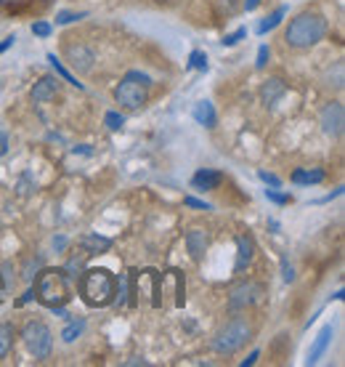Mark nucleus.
Here are the masks:
<instances>
[{"label":"nucleus","instance_id":"39","mask_svg":"<svg viewBox=\"0 0 345 367\" xmlns=\"http://www.w3.org/2000/svg\"><path fill=\"white\" fill-rule=\"evenodd\" d=\"M14 40H16L14 35H11V38H6V40H3V43H0V54H3V51H6V48H11V46H14Z\"/></svg>","mask_w":345,"mask_h":367},{"label":"nucleus","instance_id":"12","mask_svg":"<svg viewBox=\"0 0 345 367\" xmlns=\"http://www.w3.org/2000/svg\"><path fill=\"white\" fill-rule=\"evenodd\" d=\"M332 336H335V330H332V325H324L321 330H319V336L314 338V343H311V349H308V365H316L319 359H321V354L327 352V346L332 343Z\"/></svg>","mask_w":345,"mask_h":367},{"label":"nucleus","instance_id":"3","mask_svg":"<svg viewBox=\"0 0 345 367\" xmlns=\"http://www.w3.org/2000/svg\"><path fill=\"white\" fill-rule=\"evenodd\" d=\"M35 298L43 306L53 309V306H64L72 298V288H69V277L64 269H43L35 282Z\"/></svg>","mask_w":345,"mask_h":367},{"label":"nucleus","instance_id":"24","mask_svg":"<svg viewBox=\"0 0 345 367\" xmlns=\"http://www.w3.org/2000/svg\"><path fill=\"white\" fill-rule=\"evenodd\" d=\"M189 70H202V72H208V56H205L202 51H192V56H189Z\"/></svg>","mask_w":345,"mask_h":367},{"label":"nucleus","instance_id":"22","mask_svg":"<svg viewBox=\"0 0 345 367\" xmlns=\"http://www.w3.org/2000/svg\"><path fill=\"white\" fill-rule=\"evenodd\" d=\"M285 14H287V6H279V8L274 11V14L266 16V19H263V22L258 24V35H266V32H271L274 27H279V22L285 19Z\"/></svg>","mask_w":345,"mask_h":367},{"label":"nucleus","instance_id":"27","mask_svg":"<svg viewBox=\"0 0 345 367\" xmlns=\"http://www.w3.org/2000/svg\"><path fill=\"white\" fill-rule=\"evenodd\" d=\"M117 293L120 295H115V301H120V304H128V275H120V279H117Z\"/></svg>","mask_w":345,"mask_h":367},{"label":"nucleus","instance_id":"42","mask_svg":"<svg viewBox=\"0 0 345 367\" xmlns=\"http://www.w3.org/2000/svg\"><path fill=\"white\" fill-rule=\"evenodd\" d=\"M53 245H56V250H61V247L67 245V240H64V237H56V240H53Z\"/></svg>","mask_w":345,"mask_h":367},{"label":"nucleus","instance_id":"16","mask_svg":"<svg viewBox=\"0 0 345 367\" xmlns=\"http://www.w3.org/2000/svg\"><path fill=\"white\" fill-rule=\"evenodd\" d=\"M80 247L88 253V256H96V253H106L112 247V240L109 237H99V234H85L80 240Z\"/></svg>","mask_w":345,"mask_h":367},{"label":"nucleus","instance_id":"2","mask_svg":"<svg viewBox=\"0 0 345 367\" xmlns=\"http://www.w3.org/2000/svg\"><path fill=\"white\" fill-rule=\"evenodd\" d=\"M327 35V19L316 11H303L298 14L285 32V43L289 48H311Z\"/></svg>","mask_w":345,"mask_h":367},{"label":"nucleus","instance_id":"19","mask_svg":"<svg viewBox=\"0 0 345 367\" xmlns=\"http://www.w3.org/2000/svg\"><path fill=\"white\" fill-rule=\"evenodd\" d=\"M14 325L11 322H0V359H6L8 354H11V349H14Z\"/></svg>","mask_w":345,"mask_h":367},{"label":"nucleus","instance_id":"38","mask_svg":"<svg viewBox=\"0 0 345 367\" xmlns=\"http://www.w3.org/2000/svg\"><path fill=\"white\" fill-rule=\"evenodd\" d=\"M6 293H8V285H6V279H3V275H0V304L6 301Z\"/></svg>","mask_w":345,"mask_h":367},{"label":"nucleus","instance_id":"37","mask_svg":"<svg viewBox=\"0 0 345 367\" xmlns=\"http://www.w3.org/2000/svg\"><path fill=\"white\" fill-rule=\"evenodd\" d=\"M258 357H260V352H253V354H250V357H247V359H244V362H242V367L255 365V362H258Z\"/></svg>","mask_w":345,"mask_h":367},{"label":"nucleus","instance_id":"15","mask_svg":"<svg viewBox=\"0 0 345 367\" xmlns=\"http://www.w3.org/2000/svg\"><path fill=\"white\" fill-rule=\"evenodd\" d=\"M285 91H287L285 80L271 77V80H266V85H263V91H260V99H263V104H266V107H274V104L285 96Z\"/></svg>","mask_w":345,"mask_h":367},{"label":"nucleus","instance_id":"23","mask_svg":"<svg viewBox=\"0 0 345 367\" xmlns=\"http://www.w3.org/2000/svg\"><path fill=\"white\" fill-rule=\"evenodd\" d=\"M83 330H85V320H72L64 330H61V338H64V343H72L77 338L83 336Z\"/></svg>","mask_w":345,"mask_h":367},{"label":"nucleus","instance_id":"25","mask_svg":"<svg viewBox=\"0 0 345 367\" xmlns=\"http://www.w3.org/2000/svg\"><path fill=\"white\" fill-rule=\"evenodd\" d=\"M104 122H106V128H109V131H120L122 125H125V117H122L120 112H106Z\"/></svg>","mask_w":345,"mask_h":367},{"label":"nucleus","instance_id":"7","mask_svg":"<svg viewBox=\"0 0 345 367\" xmlns=\"http://www.w3.org/2000/svg\"><path fill=\"white\" fill-rule=\"evenodd\" d=\"M266 288L260 282H242L231 291V298H228V309L231 311H239V309H247V306L258 304L263 298Z\"/></svg>","mask_w":345,"mask_h":367},{"label":"nucleus","instance_id":"14","mask_svg":"<svg viewBox=\"0 0 345 367\" xmlns=\"http://www.w3.org/2000/svg\"><path fill=\"white\" fill-rule=\"evenodd\" d=\"M221 181H224V173H221V170H210V168L196 170L194 176H192V186H194V189H202V192L218 189V184Z\"/></svg>","mask_w":345,"mask_h":367},{"label":"nucleus","instance_id":"10","mask_svg":"<svg viewBox=\"0 0 345 367\" xmlns=\"http://www.w3.org/2000/svg\"><path fill=\"white\" fill-rule=\"evenodd\" d=\"M208 245H210V237H208V231L205 229H189L186 231V250H189V256L194 263L205 259V253H208Z\"/></svg>","mask_w":345,"mask_h":367},{"label":"nucleus","instance_id":"30","mask_svg":"<svg viewBox=\"0 0 345 367\" xmlns=\"http://www.w3.org/2000/svg\"><path fill=\"white\" fill-rule=\"evenodd\" d=\"M32 35L48 38V35H51V24H48V22H35V24H32Z\"/></svg>","mask_w":345,"mask_h":367},{"label":"nucleus","instance_id":"17","mask_svg":"<svg viewBox=\"0 0 345 367\" xmlns=\"http://www.w3.org/2000/svg\"><path fill=\"white\" fill-rule=\"evenodd\" d=\"M194 120L199 122V125H205V128H215V122H218L215 107H212L210 101H196L194 104Z\"/></svg>","mask_w":345,"mask_h":367},{"label":"nucleus","instance_id":"20","mask_svg":"<svg viewBox=\"0 0 345 367\" xmlns=\"http://www.w3.org/2000/svg\"><path fill=\"white\" fill-rule=\"evenodd\" d=\"M48 61H51V67H53V70H56V75H59L61 80H64V83H69V85H75L77 91H83V88H85V85H83V83H77V77L72 75V72H69V70H64V64H61V61L56 59V54H48Z\"/></svg>","mask_w":345,"mask_h":367},{"label":"nucleus","instance_id":"21","mask_svg":"<svg viewBox=\"0 0 345 367\" xmlns=\"http://www.w3.org/2000/svg\"><path fill=\"white\" fill-rule=\"evenodd\" d=\"M88 259H90V256H88V253H85V250H83V247H80V250H77L75 256H72V259L67 261V266H64V272H67V277L72 279V277L80 275V272L85 269V261H88Z\"/></svg>","mask_w":345,"mask_h":367},{"label":"nucleus","instance_id":"5","mask_svg":"<svg viewBox=\"0 0 345 367\" xmlns=\"http://www.w3.org/2000/svg\"><path fill=\"white\" fill-rule=\"evenodd\" d=\"M253 336V327H250V322L237 317V320L226 322L224 327L218 330V336L212 338V352L218 354H234L239 352L242 346L250 341Z\"/></svg>","mask_w":345,"mask_h":367},{"label":"nucleus","instance_id":"36","mask_svg":"<svg viewBox=\"0 0 345 367\" xmlns=\"http://www.w3.org/2000/svg\"><path fill=\"white\" fill-rule=\"evenodd\" d=\"M32 298H35V288H30V291L24 293V295H22V298L16 301V306H24V304H27V301H32Z\"/></svg>","mask_w":345,"mask_h":367},{"label":"nucleus","instance_id":"33","mask_svg":"<svg viewBox=\"0 0 345 367\" xmlns=\"http://www.w3.org/2000/svg\"><path fill=\"white\" fill-rule=\"evenodd\" d=\"M258 179H260V181H266L269 184V186H274V189H276V186H279V176H274V173H266V170H260V173H258Z\"/></svg>","mask_w":345,"mask_h":367},{"label":"nucleus","instance_id":"31","mask_svg":"<svg viewBox=\"0 0 345 367\" xmlns=\"http://www.w3.org/2000/svg\"><path fill=\"white\" fill-rule=\"evenodd\" d=\"M266 199L276 202V205H287L292 197H289V195H279V192H274V189H266Z\"/></svg>","mask_w":345,"mask_h":367},{"label":"nucleus","instance_id":"28","mask_svg":"<svg viewBox=\"0 0 345 367\" xmlns=\"http://www.w3.org/2000/svg\"><path fill=\"white\" fill-rule=\"evenodd\" d=\"M244 35H247V30H244V27H239V30L237 32H231V35H226L224 40H221V43H224V46H237V43H239L242 38H244Z\"/></svg>","mask_w":345,"mask_h":367},{"label":"nucleus","instance_id":"4","mask_svg":"<svg viewBox=\"0 0 345 367\" xmlns=\"http://www.w3.org/2000/svg\"><path fill=\"white\" fill-rule=\"evenodd\" d=\"M151 77L144 72H128L115 88V101L125 109H141L149 101Z\"/></svg>","mask_w":345,"mask_h":367},{"label":"nucleus","instance_id":"35","mask_svg":"<svg viewBox=\"0 0 345 367\" xmlns=\"http://www.w3.org/2000/svg\"><path fill=\"white\" fill-rule=\"evenodd\" d=\"M35 269H40V259H30L27 261V269H24V277H27V279H32V272H35Z\"/></svg>","mask_w":345,"mask_h":367},{"label":"nucleus","instance_id":"11","mask_svg":"<svg viewBox=\"0 0 345 367\" xmlns=\"http://www.w3.org/2000/svg\"><path fill=\"white\" fill-rule=\"evenodd\" d=\"M67 61L72 64V70H77V72H90L93 61H96V54L88 46H69L67 48Z\"/></svg>","mask_w":345,"mask_h":367},{"label":"nucleus","instance_id":"18","mask_svg":"<svg viewBox=\"0 0 345 367\" xmlns=\"http://www.w3.org/2000/svg\"><path fill=\"white\" fill-rule=\"evenodd\" d=\"M327 173L321 168H298L292 173V184H321Z\"/></svg>","mask_w":345,"mask_h":367},{"label":"nucleus","instance_id":"26","mask_svg":"<svg viewBox=\"0 0 345 367\" xmlns=\"http://www.w3.org/2000/svg\"><path fill=\"white\" fill-rule=\"evenodd\" d=\"M80 19H85L83 11H80V14H72V11H59V14H56V24H72V22H80Z\"/></svg>","mask_w":345,"mask_h":367},{"label":"nucleus","instance_id":"43","mask_svg":"<svg viewBox=\"0 0 345 367\" xmlns=\"http://www.w3.org/2000/svg\"><path fill=\"white\" fill-rule=\"evenodd\" d=\"M0 154H6V136L0 133Z\"/></svg>","mask_w":345,"mask_h":367},{"label":"nucleus","instance_id":"40","mask_svg":"<svg viewBox=\"0 0 345 367\" xmlns=\"http://www.w3.org/2000/svg\"><path fill=\"white\" fill-rule=\"evenodd\" d=\"M258 3H260V0H244V8L253 11V8H258Z\"/></svg>","mask_w":345,"mask_h":367},{"label":"nucleus","instance_id":"29","mask_svg":"<svg viewBox=\"0 0 345 367\" xmlns=\"http://www.w3.org/2000/svg\"><path fill=\"white\" fill-rule=\"evenodd\" d=\"M269 56H271V48L269 46H260V48H258V61H255L258 70H263V67L269 64Z\"/></svg>","mask_w":345,"mask_h":367},{"label":"nucleus","instance_id":"8","mask_svg":"<svg viewBox=\"0 0 345 367\" xmlns=\"http://www.w3.org/2000/svg\"><path fill=\"white\" fill-rule=\"evenodd\" d=\"M321 131L327 133V136H340L343 133V125H345V109L340 101H332L327 107L321 109Z\"/></svg>","mask_w":345,"mask_h":367},{"label":"nucleus","instance_id":"13","mask_svg":"<svg viewBox=\"0 0 345 367\" xmlns=\"http://www.w3.org/2000/svg\"><path fill=\"white\" fill-rule=\"evenodd\" d=\"M253 256H255V245L250 237L239 234L237 237V263H234V272H244L250 263H253Z\"/></svg>","mask_w":345,"mask_h":367},{"label":"nucleus","instance_id":"41","mask_svg":"<svg viewBox=\"0 0 345 367\" xmlns=\"http://www.w3.org/2000/svg\"><path fill=\"white\" fill-rule=\"evenodd\" d=\"M125 365H128V367H133V365H146V362H144V359H138V357H133V359H128Z\"/></svg>","mask_w":345,"mask_h":367},{"label":"nucleus","instance_id":"32","mask_svg":"<svg viewBox=\"0 0 345 367\" xmlns=\"http://www.w3.org/2000/svg\"><path fill=\"white\" fill-rule=\"evenodd\" d=\"M183 205H189V208H199V211H210V205H208L205 199H196V197H183Z\"/></svg>","mask_w":345,"mask_h":367},{"label":"nucleus","instance_id":"6","mask_svg":"<svg viewBox=\"0 0 345 367\" xmlns=\"http://www.w3.org/2000/svg\"><path fill=\"white\" fill-rule=\"evenodd\" d=\"M22 341L27 346V352L35 357V359H48L51 352H53V333L45 322H27L24 330H22Z\"/></svg>","mask_w":345,"mask_h":367},{"label":"nucleus","instance_id":"9","mask_svg":"<svg viewBox=\"0 0 345 367\" xmlns=\"http://www.w3.org/2000/svg\"><path fill=\"white\" fill-rule=\"evenodd\" d=\"M59 85L61 80L59 75H45L40 77V83H35V88H32V101L35 104H45V101H51V99H56V93H59Z\"/></svg>","mask_w":345,"mask_h":367},{"label":"nucleus","instance_id":"34","mask_svg":"<svg viewBox=\"0 0 345 367\" xmlns=\"http://www.w3.org/2000/svg\"><path fill=\"white\" fill-rule=\"evenodd\" d=\"M282 279H285V282H292V279H295V269L287 263V259H282Z\"/></svg>","mask_w":345,"mask_h":367},{"label":"nucleus","instance_id":"1","mask_svg":"<svg viewBox=\"0 0 345 367\" xmlns=\"http://www.w3.org/2000/svg\"><path fill=\"white\" fill-rule=\"evenodd\" d=\"M77 291L83 304L90 309H104V306L115 304V295H117V277L112 275L104 266H96V269H83L80 272V282H77Z\"/></svg>","mask_w":345,"mask_h":367}]
</instances>
